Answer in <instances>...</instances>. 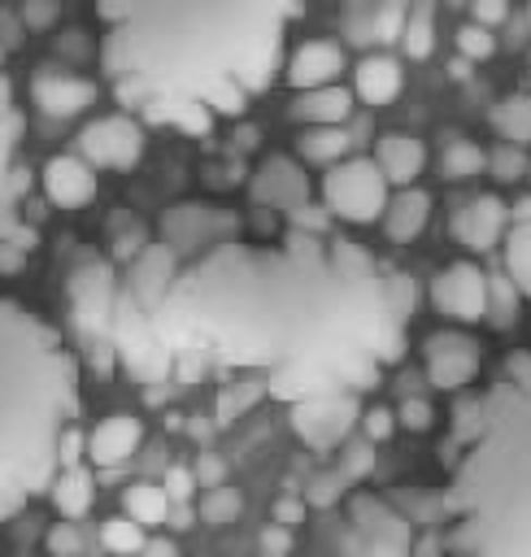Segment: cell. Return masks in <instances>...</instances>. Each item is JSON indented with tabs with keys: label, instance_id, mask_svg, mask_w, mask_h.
<instances>
[{
	"label": "cell",
	"instance_id": "21",
	"mask_svg": "<svg viewBox=\"0 0 531 557\" xmlns=\"http://www.w3.org/2000/svg\"><path fill=\"white\" fill-rule=\"evenodd\" d=\"M374 161H379V170H383L387 183L413 187V178H418L422 165H427V148H422V139H413V135H383V139L374 144Z\"/></svg>",
	"mask_w": 531,
	"mask_h": 557
},
{
	"label": "cell",
	"instance_id": "15",
	"mask_svg": "<svg viewBox=\"0 0 531 557\" xmlns=\"http://www.w3.org/2000/svg\"><path fill=\"white\" fill-rule=\"evenodd\" d=\"M44 196L57 205V209H87L96 200V170L87 157L78 152H57L44 161Z\"/></svg>",
	"mask_w": 531,
	"mask_h": 557
},
{
	"label": "cell",
	"instance_id": "26",
	"mask_svg": "<svg viewBox=\"0 0 531 557\" xmlns=\"http://www.w3.org/2000/svg\"><path fill=\"white\" fill-rule=\"evenodd\" d=\"M492 131L505 144H531V96H505L492 104Z\"/></svg>",
	"mask_w": 531,
	"mask_h": 557
},
{
	"label": "cell",
	"instance_id": "16",
	"mask_svg": "<svg viewBox=\"0 0 531 557\" xmlns=\"http://www.w3.org/2000/svg\"><path fill=\"white\" fill-rule=\"evenodd\" d=\"M505 226H509V209H505L496 196H474V200H466V205L453 213V222H448L453 239H457L461 248H470V252H487V248L505 244Z\"/></svg>",
	"mask_w": 531,
	"mask_h": 557
},
{
	"label": "cell",
	"instance_id": "33",
	"mask_svg": "<svg viewBox=\"0 0 531 557\" xmlns=\"http://www.w3.org/2000/svg\"><path fill=\"white\" fill-rule=\"evenodd\" d=\"M518 296H522V292L514 287L509 274L487 278V313H492L496 326H514V318H518Z\"/></svg>",
	"mask_w": 531,
	"mask_h": 557
},
{
	"label": "cell",
	"instance_id": "43",
	"mask_svg": "<svg viewBox=\"0 0 531 557\" xmlns=\"http://www.w3.org/2000/svg\"><path fill=\"white\" fill-rule=\"evenodd\" d=\"M196 483H200V487H222V483H226V461H222L218 453H200V461H196Z\"/></svg>",
	"mask_w": 531,
	"mask_h": 557
},
{
	"label": "cell",
	"instance_id": "42",
	"mask_svg": "<svg viewBox=\"0 0 531 557\" xmlns=\"http://www.w3.org/2000/svg\"><path fill=\"white\" fill-rule=\"evenodd\" d=\"M370 466H374V444L361 440V444H353V448L344 453V470H339V474H344V479H361Z\"/></svg>",
	"mask_w": 531,
	"mask_h": 557
},
{
	"label": "cell",
	"instance_id": "31",
	"mask_svg": "<svg viewBox=\"0 0 531 557\" xmlns=\"http://www.w3.org/2000/svg\"><path fill=\"white\" fill-rule=\"evenodd\" d=\"M196 513H200L205 522H213V527H226V522H235V518L244 513V496H239V487H231V483H222V487H205Z\"/></svg>",
	"mask_w": 531,
	"mask_h": 557
},
{
	"label": "cell",
	"instance_id": "6",
	"mask_svg": "<svg viewBox=\"0 0 531 557\" xmlns=\"http://www.w3.org/2000/svg\"><path fill=\"white\" fill-rule=\"evenodd\" d=\"M70 313L83 331V339L96 348V352H113L109 335H113V305H118V274L109 261L100 257H87L83 265H74L70 283Z\"/></svg>",
	"mask_w": 531,
	"mask_h": 557
},
{
	"label": "cell",
	"instance_id": "12",
	"mask_svg": "<svg viewBox=\"0 0 531 557\" xmlns=\"http://www.w3.org/2000/svg\"><path fill=\"white\" fill-rule=\"evenodd\" d=\"M248 196H252L257 205H266V209L300 213V209L309 205V178H305L300 161L274 152V157H266V161L252 170V178H248Z\"/></svg>",
	"mask_w": 531,
	"mask_h": 557
},
{
	"label": "cell",
	"instance_id": "49",
	"mask_svg": "<svg viewBox=\"0 0 531 557\" xmlns=\"http://www.w3.org/2000/svg\"><path fill=\"white\" fill-rule=\"evenodd\" d=\"M335 496H339V479H318V483L309 487V500H313V505H331Z\"/></svg>",
	"mask_w": 531,
	"mask_h": 557
},
{
	"label": "cell",
	"instance_id": "4",
	"mask_svg": "<svg viewBox=\"0 0 531 557\" xmlns=\"http://www.w3.org/2000/svg\"><path fill=\"white\" fill-rule=\"evenodd\" d=\"M78 418V361L39 313L0 296V522L61 474V435Z\"/></svg>",
	"mask_w": 531,
	"mask_h": 557
},
{
	"label": "cell",
	"instance_id": "20",
	"mask_svg": "<svg viewBox=\"0 0 531 557\" xmlns=\"http://www.w3.org/2000/svg\"><path fill=\"white\" fill-rule=\"evenodd\" d=\"M431 222V196L422 187H400L383 209V235L392 244H413Z\"/></svg>",
	"mask_w": 531,
	"mask_h": 557
},
{
	"label": "cell",
	"instance_id": "19",
	"mask_svg": "<svg viewBox=\"0 0 531 557\" xmlns=\"http://www.w3.org/2000/svg\"><path fill=\"white\" fill-rule=\"evenodd\" d=\"M139 440H144V422H139V418H131V413H109V418H100V422L91 426V435H87V457L109 470V466H122V461L139 448Z\"/></svg>",
	"mask_w": 531,
	"mask_h": 557
},
{
	"label": "cell",
	"instance_id": "50",
	"mask_svg": "<svg viewBox=\"0 0 531 557\" xmlns=\"http://www.w3.org/2000/svg\"><path fill=\"white\" fill-rule=\"evenodd\" d=\"M139 557H178V544L165 540V535H152V540L139 548Z\"/></svg>",
	"mask_w": 531,
	"mask_h": 557
},
{
	"label": "cell",
	"instance_id": "34",
	"mask_svg": "<svg viewBox=\"0 0 531 557\" xmlns=\"http://www.w3.org/2000/svg\"><path fill=\"white\" fill-rule=\"evenodd\" d=\"M487 170H492V178L514 183V178H522V174H527V152H522L518 144H501V148H492V152H487Z\"/></svg>",
	"mask_w": 531,
	"mask_h": 557
},
{
	"label": "cell",
	"instance_id": "28",
	"mask_svg": "<svg viewBox=\"0 0 531 557\" xmlns=\"http://www.w3.org/2000/svg\"><path fill=\"white\" fill-rule=\"evenodd\" d=\"M300 157L305 161H313V165H339L344 161V152H348V135L339 131V126H309L305 135H300Z\"/></svg>",
	"mask_w": 531,
	"mask_h": 557
},
{
	"label": "cell",
	"instance_id": "39",
	"mask_svg": "<svg viewBox=\"0 0 531 557\" xmlns=\"http://www.w3.org/2000/svg\"><path fill=\"white\" fill-rule=\"evenodd\" d=\"M161 487H165V496H170V500H178V505H183V500H192V496H196V487H200V483H196V470H187V466H170V470H165V479H161Z\"/></svg>",
	"mask_w": 531,
	"mask_h": 557
},
{
	"label": "cell",
	"instance_id": "36",
	"mask_svg": "<svg viewBox=\"0 0 531 557\" xmlns=\"http://www.w3.org/2000/svg\"><path fill=\"white\" fill-rule=\"evenodd\" d=\"M261 392H266V383H239V387H226V392H222V400H218V418H222V422H231V418H235V413H244Z\"/></svg>",
	"mask_w": 531,
	"mask_h": 557
},
{
	"label": "cell",
	"instance_id": "25",
	"mask_svg": "<svg viewBox=\"0 0 531 557\" xmlns=\"http://www.w3.org/2000/svg\"><path fill=\"white\" fill-rule=\"evenodd\" d=\"M501 257H505V274L514 278V287L531 300V222H514L505 231Z\"/></svg>",
	"mask_w": 531,
	"mask_h": 557
},
{
	"label": "cell",
	"instance_id": "2",
	"mask_svg": "<svg viewBox=\"0 0 531 557\" xmlns=\"http://www.w3.org/2000/svg\"><path fill=\"white\" fill-rule=\"evenodd\" d=\"M100 70L152 126L205 135L270 87L300 0H91Z\"/></svg>",
	"mask_w": 531,
	"mask_h": 557
},
{
	"label": "cell",
	"instance_id": "44",
	"mask_svg": "<svg viewBox=\"0 0 531 557\" xmlns=\"http://www.w3.org/2000/svg\"><path fill=\"white\" fill-rule=\"evenodd\" d=\"M470 17L492 30V26H501L509 17V0H470Z\"/></svg>",
	"mask_w": 531,
	"mask_h": 557
},
{
	"label": "cell",
	"instance_id": "27",
	"mask_svg": "<svg viewBox=\"0 0 531 557\" xmlns=\"http://www.w3.org/2000/svg\"><path fill=\"white\" fill-rule=\"evenodd\" d=\"M122 505H126V513H131L139 527H161V522L170 518V505H174V500L165 496L161 483H135V487H126Z\"/></svg>",
	"mask_w": 531,
	"mask_h": 557
},
{
	"label": "cell",
	"instance_id": "11",
	"mask_svg": "<svg viewBox=\"0 0 531 557\" xmlns=\"http://www.w3.org/2000/svg\"><path fill=\"white\" fill-rule=\"evenodd\" d=\"M422 370L427 383L440 392H461L479 374V344L461 331H435L422 344Z\"/></svg>",
	"mask_w": 531,
	"mask_h": 557
},
{
	"label": "cell",
	"instance_id": "13",
	"mask_svg": "<svg viewBox=\"0 0 531 557\" xmlns=\"http://www.w3.org/2000/svg\"><path fill=\"white\" fill-rule=\"evenodd\" d=\"M22 135H26V122H22V109L13 100V83H9L4 61H0V226H9V213L22 196V170H17Z\"/></svg>",
	"mask_w": 531,
	"mask_h": 557
},
{
	"label": "cell",
	"instance_id": "30",
	"mask_svg": "<svg viewBox=\"0 0 531 557\" xmlns=\"http://www.w3.org/2000/svg\"><path fill=\"white\" fill-rule=\"evenodd\" d=\"M479 170H487V152L474 139H453L440 157V174L444 178H474Z\"/></svg>",
	"mask_w": 531,
	"mask_h": 557
},
{
	"label": "cell",
	"instance_id": "18",
	"mask_svg": "<svg viewBox=\"0 0 531 557\" xmlns=\"http://www.w3.org/2000/svg\"><path fill=\"white\" fill-rule=\"evenodd\" d=\"M30 100H35L39 113H48V117H74V113L91 109L96 83L74 78V74H35V78H30Z\"/></svg>",
	"mask_w": 531,
	"mask_h": 557
},
{
	"label": "cell",
	"instance_id": "52",
	"mask_svg": "<svg viewBox=\"0 0 531 557\" xmlns=\"http://www.w3.org/2000/svg\"><path fill=\"white\" fill-rule=\"evenodd\" d=\"M444 4H470V0H444Z\"/></svg>",
	"mask_w": 531,
	"mask_h": 557
},
{
	"label": "cell",
	"instance_id": "29",
	"mask_svg": "<svg viewBox=\"0 0 531 557\" xmlns=\"http://www.w3.org/2000/svg\"><path fill=\"white\" fill-rule=\"evenodd\" d=\"M400 48L405 57L413 61H427L431 48H435V22H431V0H418L409 13H405V30H400Z\"/></svg>",
	"mask_w": 531,
	"mask_h": 557
},
{
	"label": "cell",
	"instance_id": "53",
	"mask_svg": "<svg viewBox=\"0 0 531 557\" xmlns=\"http://www.w3.org/2000/svg\"><path fill=\"white\" fill-rule=\"evenodd\" d=\"M527 22H531V4H527Z\"/></svg>",
	"mask_w": 531,
	"mask_h": 557
},
{
	"label": "cell",
	"instance_id": "51",
	"mask_svg": "<svg viewBox=\"0 0 531 557\" xmlns=\"http://www.w3.org/2000/svg\"><path fill=\"white\" fill-rule=\"evenodd\" d=\"M509 218H514V222H531V196H527V200H518Z\"/></svg>",
	"mask_w": 531,
	"mask_h": 557
},
{
	"label": "cell",
	"instance_id": "1",
	"mask_svg": "<svg viewBox=\"0 0 531 557\" xmlns=\"http://www.w3.org/2000/svg\"><path fill=\"white\" fill-rule=\"evenodd\" d=\"M413 283L370 248L292 226L279 244L196 252L144 318L178 379L244 370L283 405L357 396L405 348Z\"/></svg>",
	"mask_w": 531,
	"mask_h": 557
},
{
	"label": "cell",
	"instance_id": "46",
	"mask_svg": "<svg viewBox=\"0 0 531 557\" xmlns=\"http://www.w3.org/2000/svg\"><path fill=\"white\" fill-rule=\"evenodd\" d=\"M270 513H274L279 527H300V522H305V500H300V496H279Z\"/></svg>",
	"mask_w": 531,
	"mask_h": 557
},
{
	"label": "cell",
	"instance_id": "7",
	"mask_svg": "<svg viewBox=\"0 0 531 557\" xmlns=\"http://www.w3.org/2000/svg\"><path fill=\"white\" fill-rule=\"evenodd\" d=\"M348 522H353L357 540L366 544V557H409L413 553L409 518L396 505H387L370 492L348 496Z\"/></svg>",
	"mask_w": 531,
	"mask_h": 557
},
{
	"label": "cell",
	"instance_id": "41",
	"mask_svg": "<svg viewBox=\"0 0 531 557\" xmlns=\"http://www.w3.org/2000/svg\"><path fill=\"white\" fill-rule=\"evenodd\" d=\"M57 13H61L57 0H26V4H22V22H26L30 30H48V26L57 22Z\"/></svg>",
	"mask_w": 531,
	"mask_h": 557
},
{
	"label": "cell",
	"instance_id": "22",
	"mask_svg": "<svg viewBox=\"0 0 531 557\" xmlns=\"http://www.w3.org/2000/svg\"><path fill=\"white\" fill-rule=\"evenodd\" d=\"M400 87H405V74H400V61H392V57H366L353 70V96L374 109L392 104L400 96Z\"/></svg>",
	"mask_w": 531,
	"mask_h": 557
},
{
	"label": "cell",
	"instance_id": "32",
	"mask_svg": "<svg viewBox=\"0 0 531 557\" xmlns=\"http://www.w3.org/2000/svg\"><path fill=\"white\" fill-rule=\"evenodd\" d=\"M100 544H104L113 557H139V548H144L148 540H144V527H139L131 513H122V518H109V522L100 527Z\"/></svg>",
	"mask_w": 531,
	"mask_h": 557
},
{
	"label": "cell",
	"instance_id": "10",
	"mask_svg": "<svg viewBox=\"0 0 531 557\" xmlns=\"http://www.w3.org/2000/svg\"><path fill=\"white\" fill-rule=\"evenodd\" d=\"M431 305L435 313L453 322H479L487 318V274L474 261H453L431 278Z\"/></svg>",
	"mask_w": 531,
	"mask_h": 557
},
{
	"label": "cell",
	"instance_id": "40",
	"mask_svg": "<svg viewBox=\"0 0 531 557\" xmlns=\"http://www.w3.org/2000/svg\"><path fill=\"white\" fill-rule=\"evenodd\" d=\"M48 553H52V557H78V553H83V540H78V531H74L70 518H61V522L48 531Z\"/></svg>",
	"mask_w": 531,
	"mask_h": 557
},
{
	"label": "cell",
	"instance_id": "14",
	"mask_svg": "<svg viewBox=\"0 0 531 557\" xmlns=\"http://www.w3.org/2000/svg\"><path fill=\"white\" fill-rule=\"evenodd\" d=\"M357 422V400L353 396H318V400H300L292 405V426L309 448H335L348 426Z\"/></svg>",
	"mask_w": 531,
	"mask_h": 557
},
{
	"label": "cell",
	"instance_id": "38",
	"mask_svg": "<svg viewBox=\"0 0 531 557\" xmlns=\"http://www.w3.org/2000/svg\"><path fill=\"white\" fill-rule=\"evenodd\" d=\"M400 422H396V413L392 409H383V405H374V409H366L361 413V435L370 440V444H383V440H392V431H396Z\"/></svg>",
	"mask_w": 531,
	"mask_h": 557
},
{
	"label": "cell",
	"instance_id": "23",
	"mask_svg": "<svg viewBox=\"0 0 531 557\" xmlns=\"http://www.w3.org/2000/svg\"><path fill=\"white\" fill-rule=\"evenodd\" d=\"M348 113H353V91L339 87V83L300 91L296 104H292V117H300V122H309V126H339Z\"/></svg>",
	"mask_w": 531,
	"mask_h": 557
},
{
	"label": "cell",
	"instance_id": "24",
	"mask_svg": "<svg viewBox=\"0 0 531 557\" xmlns=\"http://www.w3.org/2000/svg\"><path fill=\"white\" fill-rule=\"evenodd\" d=\"M52 505H57V513L61 518H70V522H78L87 509H91V474L87 470H78V466H70V470H61L57 479H52Z\"/></svg>",
	"mask_w": 531,
	"mask_h": 557
},
{
	"label": "cell",
	"instance_id": "3",
	"mask_svg": "<svg viewBox=\"0 0 531 557\" xmlns=\"http://www.w3.org/2000/svg\"><path fill=\"white\" fill-rule=\"evenodd\" d=\"M457 557H531V352L518 348L479 396V422L444 487Z\"/></svg>",
	"mask_w": 531,
	"mask_h": 557
},
{
	"label": "cell",
	"instance_id": "5",
	"mask_svg": "<svg viewBox=\"0 0 531 557\" xmlns=\"http://www.w3.org/2000/svg\"><path fill=\"white\" fill-rule=\"evenodd\" d=\"M387 178L379 170L374 157H353V161H339L326 170L322 178V205L326 213H335L339 222H353V226H366L374 218H383L387 209Z\"/></svg>",
	"mask_w": 531,
	"mask_h": 557
},
{
	"label": "cell",
	"instance_id": "54",
	"mask_svg": "<svg viewBox=\"0 0 531 557\" xmlns=\"http://www.w3.org/2000/svg\"><path fill=\"white\" fill-rule=\"evenodd\" d=\"M78 557H83V553H78Z\"/></svg>",
	"mask_w": 531,
	"mask_h": 557
},
{
	"label": "cell",
	"instance_id": "9",
	"mask_svg": "<svg viewBox=\"0 0 531 557\" xmlns=\"http://www.w3.org/2000/svg\"><path fill=\"white\" fill-rule=\"evenodd\" d=\"M161 239L183 257V252H205L222 239H235V213L209 209V205H174L161 218Z\"/></svg>",
	"mask_w": 531,
	"mask_h": 557
},
{
	"label": "cell",
	"instance_id": "45",
	"mask_svg": "<svg viewBox=\"0 0 531 557\" xmlns=\"http://www.w3.org/2000/svg\"><path fill=\"white\" fill-rule=\"evenodd\" d=\"M261 553H266V557H287V553H292V527L270 522V527L261 531Z\"/></svg>",
	"mask_w": 531,
	"mask_h": 557
},
{
	"label": "cell",
	"instance_id": "47",
	"mask_svg": "<svg viewBox=\"0 0 531 557\" xmlns=\"http://www.w3.org/2000/svg\"><path fill=\"white\" fill-rule=\"evenodd\" d=\"M78 453H87V435H78V426H70V431L61 435V470L78 466Z\"/></svg>",
	"mask_w": 531,
	"mask_h": 557
},
{
	"label": "cell",
	"instance_id": "8",
	"mask_svg": "<svg viewBox=\"0 0 531 557\" xmlns=\"http://www.w3.org/2000/svg\"><path fill=\"white\" fill-rule=\"evenodd\" d=\"M78 157L100 170H135L144 157V131L135 113H109L78 131Z\"/></svg>",
	"mask_w": 531,
	"mask_h": 557
},
{
	"label": "cell",
	"instance_id": "35",
	"mask_svg": "<svg viewBox=\"0 0 531 557\" xmlns=\"http://www.w3.org/2000/svg\"><path fill=\"white\" fill-rule=\"evenodd\" d=\"M457 52H461L466 61H487V57L496 52V39H492V30H487V26L466 22V26L457 30Z\"/></svg>",
	"mask_w": 531,
	"mask_h": 557
},
{
	"label": "cell",
	"instance_id": "17",
	"mask_svg": "<svg viewBox=\"0 0 531 557\" xmlns=\"http://www.w3.org/2000/svg\"><path fill=\"white\" fill-rule=\"evenodd\" d=\"M339 70H344V52H339V44H331V39H309V44H300V48L287 57V83H292L296 91L331 87V83L339 78Z\"/></svg>",
	"mask_w": 531,
	"mask_h": 557
},
{
	"label": "cell",
	"instance_id": "48",
	"mask_svg": "<svg viewBox=\"0 0 531 557\" xmlns=\"http://www.w3.org/2000/svg\"><path fill=\"white\" fill-rule=\"evenodd\" d=\"M409 557H444V540H440V531H422L418 540H413V553Z\"/></svg>",
	"mask_w": 531,
	"mask_h": 557
},
{
	"label": "cell",
	"instance_id": "37",
	"mask_svg": "<svg viewBox=\"0 0 531 557\" xmlns=\"http://www.w3.org/2000/svg\"><path fill=\"white\" fill-rule=\"evenodd\" d=\"M396 422H400L405 431H431L435 409H431L422 396H405V400H400V409H396Z\"/></svg>",
	"mask_w": 531,
	"mask_h": 557
}]
</instances>
